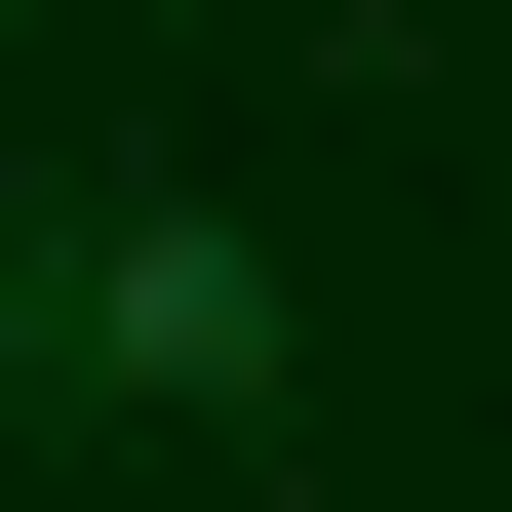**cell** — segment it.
Wrapping results in <instances>:
<instances>
[{"mask_svg": "<svg viewBox=\"0 0 512 512\" xmlns=\"http://www.w3.org/2000/svg\"><path fill=\"white\" fill-rule=\"evenodd\" d=\"M79 394H197V434H237L276 394V276L197 237V197H119V237H79Z\"/></svg>", "mask_w": 512, "mask_h": 512, "instance_id": "cell-1", "label": "cell"}, {"mask_svg": "<svg viewBox=\"0 0 512 512\" xmlns=\"http://www.w3.org/2000/svg\"><path fill=\"white\" fill-rule=\"evenodd\" d=\"M0 394H79V237H0Z\"/></svg>", "mask_w": 512, "mask_h": 512, "instance_id": "cell-2", "label": "cell"}]
</instances>
